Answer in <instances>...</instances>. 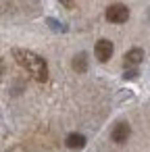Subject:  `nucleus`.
I'll return each instance as SVG.
<instances>
[{
	"label": "nucleus",
	"mask_w": 150,
	"mask_h": 152,
	"mask_svg": "<svg viewBox=\"0 0 150 152\" xmlns=\"http://www.w3.org/2000/svg\"><path fill=\"white\" fill-rule=\"evenodd\" d=\"M129 133H131V127H129V123H125V121H119V123L113 127V131H110V137H113V142H117V144H123V142H127Z\"/></svg>",
	"instance_id": "4"
},
{
	"label": "nucleus",
	"mask_w": 150,
	"mask_h": 152,
	"mask_svg": "<svg viewBox=\"0 0 150 152\" xmlns=\"http://www.w3.org/2000/svg\"><path fill=\"white\" fill-rule=\"evenodd\" d=\"M113 42L110 40H98L96 42V46H94V52H96V58L100 61V63H106L110 56H113Z\"/></svg>",
	"instance_id": "3"
},
{
	"label": "nucleus",
	"mask_w": 150,
	"mask_h": 152,
	"mask_svg": "<svg viewBox=\"0 0 150 152\" xmlns=\"http://www.w3.org/2000/svg\"><path fill=\"white\" fill-rule=\"evenodd\" d=\"M138 77V69L135 67H129V71L123 73V79H135Z\"/></svg>",
	"instance_id": "9"
},
{
	"label": "nucleus",
	"mask_w": 150,
	"mask_h": 152,
	"mask_svg": "<svg viewBox=\"0 0 150 152\" xmlns=\"http://www.w3.org/2000/svg\"><path fill=\"white\" fill-rule=\"evenodd\" d=\"M71 65H73V69H75L77 73H83V71L88 69V54H86V52H79V54H75Z\"/></svg>",
	"instance_id": "7"
},
{
	"label": "nucleus",
	"mask_w": 150,
	"mask_h": 152,
	"mask_svg": "<svg viewBox=\"0 0 150 152\" xmlns=\"http://www.w3.org/2000/svg\"><path fill=\"white\" fill-rule=\"evenodd\" d=\"M142 61H144V50H142V48H131V50H127L125 56H123L125 67H138Z\"/></svg>",
	"instance_id": "5"
},
{
	"label": "nucleus",
	"mask_w": 150,
	"mask_h": 152,
	"mask_svg": "<svg viewBox=\"0 0 150 152\" xmlns=\"http://www.w3.org/2000/svg\"><path fill=\"white\" fill-rule=\"evenodd\" d=\"M2 71H4V65H2V61H0V75H2Z\"/></svg>",
	"instance_id": "12"
},
{
	"label": "nucleus",
	"mask_w": 150,
	"mask_h": 152,
	"mask_svg": "<svg viewBox=\"0 0 150 152\" xmlns=\"http://www.w3.org/2000/svg\"><path fill=\"white\" fill-rule=\"evenodd\" d=\"M46 23H48V27H50L52 31H59V34H65V31H67V25H65V23H59V21L52 19V17H48Z\"/></svg>",
	"instance_id": "8"
},
{
	"label": "nucleus",
	"mask_w": 150,
	"mask_h": 152,
	"mask_svg": "<svg viewBox=\"0 0 150 152\" xmlns=\"http://www.w3.org/2000/svg\"><path fill=\"white\" fill-rule=\"evenodd\" d=\"M65 142H67V148H71V150H83L86 144H88L83 133H69Z\"/></svg>",
	"instance_id": "6"
},
{
	"label": "nucleus",
	"mask_w": 150,
	"mask_h": 152,
	"mask_svg": "<svg viewBox=\"0 0 150 152\" xmlns=\"http://www.w3.org/2000/svg\"><path fill=\"white\" fill-rule=\"evenodd\" d=\"M9 152H25V150H23V148H21V146H15V148H11V150H9Z\"/></svg>",
	"instance_id": "11"
},
{
	"label": "nucleus",
	"mask_w": 150,
	"mask_h": 152,
	"mask_svg": "<svg viewBox=\"0 0 150 152\" xmlns=\"http://www.w3.org/2000/svg\"><path fill=\"white\" fill-rule=\"evenodd\" d=\"M106 19L110 23H125L129 19V9L125 4H110L106 9Z\"/></svg>",
	"instance_id": "2"
},
{
	"label": "nucleus",
	"mask_w": 150,
	"mask_h": 152,
	"mask_svg": "<svg viewBox=\"0 0 150 152\" xmlns=\"http://www.w3.org/2000/svg\"><path fill=\"white\" fill-rule=\"evenodd\" d=\"M59 2H61L65 9H73V0H59Z\"/></svg>",
	"instance_id": "10"
},
{
	"label": "nucleus",
	"mask_w": 150,
	"mask_h": 152,
	"mask_svg": "<svg viewBox=\"0 0 150 152\" xmlns=\"http://www.w3.org/2000/svg\"><path fill=\"white\" fill-rule=\"evenodd\" d=\"M13 56H15V61H17L36 81L44 83V81L48 79V65H46V61H44L42 56H38L36 52L23 50V48H15V50H13Z\"/></svg>",
	"instance_id": "1"
}]
</instances>
